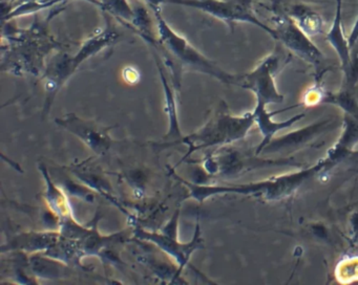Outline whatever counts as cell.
Instances as JSON below:
<instances>
[{
  "instance_id": "obj_1",
  "label": "cell",
  "mask_w": 358,
  "mask_h": 285,
  "mask_svg": "<svg viewBox=\"0 0 358 285\" xmlns=\"http://www.w3.org/2000/svg\"><path fill=\"white\" fill-rule=\"evenodd\" d=\"M250 119L247 117H234L225 112H217L208 119L206 124L194 133L184 136L175 145L184 144L188 147L187 153L182 157L185 161L187 157L196 151L217 145L227 144L244 136Z\"/></svg>"
},
{
  "instance_id": "obj_2",
  "label": "cell",
  "mask_w": 358,
  "mask_h": 285,
  "mask_svg": "<svg viewBox=\"0 0 358 285\" xmlns=\"http://www.w3.org/2000/svg\"><path fill=\"white\" fill-rule=\"evenodd\" d=\"M275 24L276 39L282 41L287 48L312 63H318L322 52L310 41L309 36L301 31V27L284 12L276 13L273 17Z\"/></svg>"
},
{
  "instance_id": "obj_3",
  "label": "cell",
  "mask_w": 358,
  "mask_h": 285,
  "mask_svg": "<svg viewBox=\"0 0 358 285\" xmlns=\"http://www.w3.org/2000/svg\"><path fill=\"white\" fill-rule=\"evenodd\" d=\"M56 122L64 129L76 134L98 154L106 152L110 147L112 140L108 136V130H110V128L101 127L96 125L94 122L85 121L75 115H66L60 119H56Z\"/></svg>"
},
{
  "instance_id": "obj_4",
  "label": "cell",
  "mask_w": 358,
  "mask_h": 285,
  "mask_svg": "<svg viewBox=\"0 0 358 285\" xmlns=\"http://www.w3.org/2000/svg\"><path fill=\"white\" fill-rule=\"evenodd\" d=\"M137 236L144 240L152 241L160 247L163 251H167L175 257L178 263L180 264V272L183 270L184 266L187 265L188 260L192 256V251L198 249L201 245L200 228L199 224L196 226L194 238L187 244H182L177 241V228H173L171 233L164 231L163 234L157 233H148L145 231H140Z\"/></svg>"
},
{
  "instance_id": "obj_5",
  "label": "cell",
  "mask_w": 358,
  "mask_h": 285,
  "mask_svg": "<svg viewBox=\"0 0 358 285\" xmlns=\"http://www.w3.org/2000/svg\"><path fill=\"white\" fill-rule=\"evenodd\" d=\"M285 8L286 10H282V12L288 15L309 37L322 33L324 20L315 10L301 3L290 4Z\"/></svg>"
},
{
  "instance_id": "obj_6",
  "label": "cell",
  "mask_w": 358,
  "mask_h": 285,
  "mask_svg": "<svg viewBox=\"0 0 358 285\" xmlns=\"http://www.w3.org/2000/svg\"><path fill=\"white\" fill-rule=\"evenodd\" d=\"M341 8H343V0H336V10H335L334 20L327 34L326 39L330 42L331 45L335 48L339 58L343 64L349 63V41L345 37L343 27V19H341Z\"/></svg>"
},
{
  "instance_id": "obj_7",
  "label": "cell",
  "mask_w": 358,
  "mask_h": 285,
  "mask_svg": "<svg viewBox=\"0 0 358 285\" xmlns=\"http://www.w3.org/2000/svg\"><path fill=\"white\" fill-rule=\"evenodd\" d=\"M358 40V17L356 19L355 23H354L353 29H352L351 33H350L349 37H348V41H349L350 48H353L354 44Z\"/></svg>"
}]
</instances>
